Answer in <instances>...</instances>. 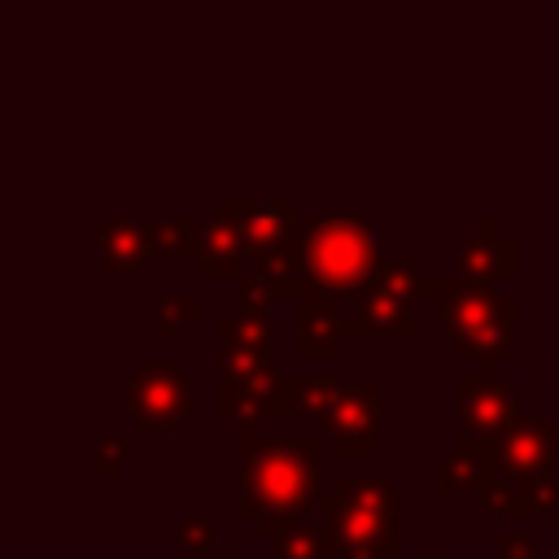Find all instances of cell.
Wrapping results in <instances>:
<instances>
[{
  "label": "cell",
  "instance_id": "1",
  "mask_svg": "<svg viewBox=\"0 0 559 559\" xmlns=\"http://www.w3.org/2000/svg\"><path fill=\"white\" fill-rule=\"evenodd\" d=\"M319 502V437H236V511L245 520L301 515Z\"/></svg>",
  "mask_w": 559,
  "mask_h": 559
},
{
  "label": "cell",
  "instance_id": "2",
  "mask_svg": "<svg viewBox=\"0 0 559 559\" xmlns=\"http://www.w3.org/2000/svg\"><path fill=\"white\" fill-rule=\"evenodd\" d=\"M376 223L371 218H301L293 236V266L301 284L328 288L336 297L358 301L376 275Z\"/></svg>",
  "mask_w": 559,
  "mask_h": 559
},
{
  "label": "cell",
  "instance_id": "3",
  "mask_svg": "<svg viewBox=\"0 0 559 559\" xmlns=\"http://www.w3.org/2000/svg\"><path fill=\"white\" fill-rule=\"evenodd\" d=\"M437 314L445 336L454 341V349L463 358L476 362H502L511 354V336H515V297L498 293L493 284L480 280H441L437 293Z\"/></svg>",
  "mask_w": 559,
  "mask_h": 559
},
{
  "label": "cell",
  "instance_id": "4",
  "mask_svg": "<svg viewBox=\"0 0 559 559\" xmlns=\"http://www.w3.org/2000/svg\"><path fill=\"white\" fill-rule=\"evenodd\" d=\"M197 406V384L179 362H140L122 384V411L140 428L170 432Z\"/></svg>",
  "mask_w": 559,
  "mask_h": 559
},
{
  "label": "cell",
  "instance_id": "5",
  "mask_svg": "<svg viewBox=\"0 0 559 559\" xmlns=\"http://www.w3.org/2000/svg\"><path fill=\"white\" fill-rule=\"evenodd\" d=\"M218 218L231 223L240 236V253L249 262H262L271 253H284L301 227L297 197H218Z\"/></svg>",
  "mask_w": 559,
  "mask_h": 559
},
{
  "label": "cell",
  "instance_id": "6",
  "mask_svg": "<svg viewBox=\"0 0 559 559\" xmlns=\"http://www.w3.org/2000/svg\"><path fill=\"white\" fill-rule=\"evenodd\" d=\"M162 253L166 258H188L201 280H240V236L231 231L227 218H162Z\"/></svg>",
  "mask_w": 559,
  "mask_h": 559
},
{
  "label": "cell",
  "instance_id": "7",
  "mask_svg": "<svg viewBox=\"0 0 559 559\" xmlns=\"http://www.w3.org/2000/svg\"><path fill=\"white\" fill-rule=\"evenodd\" d=\"M280 380L284 371L275 362H218L214 406L236 424V437H253L262 419H275Z\"/></svg>",
  "mask_w": 559,
  "mask_h": 559
},
{
  "label": "cell",
  "instance_id": "8",
  "mask_svg": "<svg viewBox=\"0 0 559 559\" xmlns=\"http://www.w3.org/2000/svg\"><path fill=\"white\" fill-rule=\"evenodd\" d=\"M314 520L323 524L336 559H393L397 555V520L358 511V507L341 502L336 493H319Z\"/></svg>",
  "mask_w": 559,
  "mask_h": 559
},
{
  "label": "cell",
  "instance_id": "9",
  "mask_svg": "<svg viewBox=\"0 0 559 559\" xmlns=\"http://www.w3.org/2000/svg\"><path fill=\"white\" fill-rule=\"evenodd\" d=\"M454 415H459V432L485 437V441L502 437L520 419L515 393L498 376L493 362H476V371H467V376L454 380Z\"/></svg>",
  "mask_w": 559,
  "mask_h": 559
},
{
  "label": "cell",
  "instance_id": "10",
  "mask_svg": "<svg viewBox=\"0 0 559 559\" xmlns=\"http://www.w3.org/2000/svg\"><path fill=\"white\" fill-rule=\"evenodd\" d=\"M319 432L336 441V454L345 459H376L380 454V380L358 376L336 397V406L319 419Z\"/></svg>",
  "mask_w": 559,
  "mask_h": 559
},
{
  "label": "cell",
  "instance_id": "11",
  "mask_svg": "<svg viewBox=\"0 0 559 559\" xmlns=\"http://www.w3.org/2000/svg\"><path fill=\"white\" fill-rule=\"evenodd\" d=\"M493 463L507 476H550L555 472V428L537 415H520L502 437H493Z\"/></svg>",
  "mask_w": 559,
  "mask_h": 559
},
{
  "label": "cell",
  "instance_id": "12",
  "mask_svg": "<svg viewBox=\"0 0 559 559\" xmlns=\"http://www.w3.org/2000/svg\"><path fill=\"white\" fill-rule=\"evenodd\" d=\"M100 245H96V271L105 280L135 271L144 258L162 253V223H131V218H100Z\"/></svg>",
  "mask_w": 559,
  "mask_h": 559
},
{
  "label": "cell",
  "instance_id": "13",
  "mask_svg": "<svg viewBox=\"0 0 559 559\" xmlns=\"http://www.w3.org/2000/svg\"><path fill=\"white\" fill-rule=\"evenodd\" d=\"M454 258H459V266H463L472 280L493 284V280H511V275H515V266H520V245L498 231V218L485 214V218H476V227H472L467 236H459Z\"/></svg>",
  "mask_w": 559,
  "mask_h": 559
},
{
  "label": "cell",
  "instance_id": "14",
  "mask_svg": "<svg viewBox=\"0 0 559 559\" xmlns=\"http://www.w3.org/2000/svg\"><path fill=\"white\" fill-rule=\"evenodd\" d=\"M476 498H480L485 515H550L559 507V472H550V476L493 472V480Z\"/></svg>",
  "mask_w": 559,
  "mask_h": 559
},
{
  "label": "cell",
  "instance_id": "15",
  "mask_svg": "<svg viewBox=\"0 0 559 559\" xmlns=\"http://www.w3.org/2000/svg\"><path fill=\"white\" fill-rule=\"evenodd\" d=\"M341 297L314 284H301L297 293V354L301 358H332L336 341H341Z\"/></svg>",
  "mask_w": 559,
  "mask_h": 559
},
{
  "label": "cell",
  "instance_id": "16",
  "mask_svg": "<svg viewBox=\"0 0 559 559\" xmlns=\"http://www.w3.org/2000/svg\"><path fill=\"white\" fill-rule=\"evenodd\" d=\"M498 463H493V441L485 437H467L459 432V445L454 454H441L437 463V493L441 498H454V493H480L489 480H493Z\"/></svg>",
  "mask_w": 559,
  "mask_h": 559
},
{
  "label": "cell",
  "instance_id": "17",
  "mask_svg": "<svg viewBox=\"0 0 559 559\" xmlns=\"http://www.w3.org/2000/svg\"><path fill=\"white\" fill-rule=\"evenodd\" d=\"M415 332H419L415 306L397 297H380V293L358 297L341 323V336H415Z\"/></svg>",
  "mask_w": 559,
  "mask_h": 559
},
{
  "label": "cell",
  "instance_id": "18",
  "mask_svg": "<svg viewBox=\"0 0 559 559\" xmlns=\"http://www.w3.org/2000/svg\"><path fill=\"white\" fill-rule=\"evenodd\" d=\"M218 332V362H275V332L258 314H223L214 323Z\"/></svg>",
  "mask_w": 559,
  "mask_h": 559
},
{
  "label": "cell",
  "instance_id": "19",
  "mask_svg": "<svg viewBox=\"0 0 559 559\" xmlns=\"http://www.w3.org/2000/svg\"><path fill=\"white\" fill-rule=\"evenodd\" d=\"M258 533L280 542V559H328L332 555L323 524H314L306 515H262Z\"/></svg>",
  "mask_w": 559,
  "mask_h": 559
},
{
  "label": "cell",
  "instance_id": "20",
  "mask_svg": "<svg viewBox=\"0 0 559 559\" xmlns=\"http://www.w3.org/2000/svg\"><path fill=\"white\" fill-rule=\"evenodd\" d=\"M441 280H445V275H419L415 262H406V258H380L371 284H367V293L397 297V301H415V297H437V293H441ZM367 293H362V297H367Z\"/></svg>",
  "mask_w": 559,
  "mask_h": 559
},
{
  "label": "cell",
  "instance_id": "21",
  "mask_svg": "<svg viewBox=\"0 0 559 559\" xmlns=\"http://www.w3.org/2000/svg\"><path fill=\"white\" fill-rule=\"evenodd\" d=\"M341 502L358 507V511H376L384 520H397L402 511V498H397V485L384 480V476H341L336 489H332Z\"/></svg>",
  "mask_w": 559,
  "mask_h": 559
},
{
  "label": "cell",
  "instance_id": "22",
  "mask_svg": "<svg viewBox=\"0 0 559 559\" xmlns=\"http://www.w3.org/2000/svg\"><path fill=\"white\" fill-rule=\"evenodd\" d=\"M349 389V380H341V376H323V371H314V376H301V415H310L314 424L336 406V397Z\"/></svg>",
  "mask_w": 559,
  "mask_h": 559
},
{
  "label": "cell",
  "instance_id": "23",
  "mask_svg": "<svg viewBox=\"0 0 559 559\" xmlns=\"http://www.w3.org/2000/svg\"><path fill=\"white\" fill-rule=\"evenodd\" d=\"M236 293H240V314H258V319H266L271 314V306L284 297V284H275L271 275H262V271H253V275H245L240 271V280H236Z\"/></svg>",
  "mask_w": 559,
  "mask_h": 559
},
{
  "label": "cell",
  "instance_id": "24",
  "mask_svg": "<svg viewBox=\"0 0 559 559\" xmlns=\"http://www.w3.org/2000/svg\"><path fill=\"white\" fill-rule=\"evenodd\" d=\"M214 520H201V515H188L183 524H179V550L188 555V559H210L214 555Z\"/></svg>",
  "mask_w": 559,
  "mask_h": 559
},
{
  "label": "cell",
  "instance_id": "25",
  "mask_svg": "<svg viewBox=\"0 0 559 559\" xmlns=\"http://www.w3.org/2000/svg\"><path fill=\"white\" fill-rule=\"evenodd\" d=\"M201 314V297H162L157 301V336H179V323Z\"/></svg>",
  "mask_w": 559,
  "mask_h": 559
},
{
  "label": "cell",
  "instance_id": "26",
  "mask_svg": "<svg viewBox=\"0 0 559 559\" xmlns=\"http://www.w3.org/2000/svg\"><path fill=\"white\" fill-rule=\"evenodd\" d=\"M135 450H140L135 437H105V441L96 445V467H100V476H118Z\"/></svg>",
  "mask_w": 559,
  "mask_h": 559
},
{
  "label": "cell",
  "instance_id": "27",
  "mask_svg": "<svg viewBox=\"0 0 559 559\" xmlns=\"http://www.w3.org/2000/svg\"><path fill=\"white\" fill-rule=\"evenodd\" d=\"M533 550H537L533 537H511V533H498L493 537V555L498 559H533Z\"/></svg>",
  "mask_w": 559,
  "mask_h": 559
},
{
  "label": "cell",
  "instance_id": "28",
  "mask_svg": "<svg viewBox=\"0 0 559 559\" xmlns=\"http://www.w3.org/2000/svg\"><path fill=\"white\" fill-rule=\"evenodd\" d=\"M555 402H559V341H555Z\"/></svg>",
  "mask_w": 559,
  "mask_h": 559
},
{
  "label": "cell",
  "instance_id": "29",
  "mask_svg": "<svg viewBox=\"0 0 559 559\" xmlns=\"http://www.w3.org/2000/svg\"><path fill=\"white\" fill-rule=\"evenodd\" d=\"M555 293H559V240H555Z\"/></svg>",
  "mask_w": 559,
  "mask_h": 559
},
{
  "label": "cell",
  "instance_id": "30",
  "mask_svg": "<svg viewBox=\"0 0 559 559\" xmlns=\"http://www.w3.org/2000/svg\"><path fill=\"white\" fill-rule=\"evenodd\" d=\"M424 559H454V555H424Z\"/></svg>",
  "mask_w": 559,
  "mask_h": 559
},
{
  "label": "cell",
  "instance_id": "31",
  "mask_svg": "<svg viewBox=\"0 0 559 559\" xmlns=\"http://www.w3.org/2000/svg\"><path fill=\"white\" fill-rule=\"evenodd\" d=\"M210 559H236V555H210Z\"/></svg>",
  "mask_w": 559,
  "mask_h": 559
}]
</instances>
